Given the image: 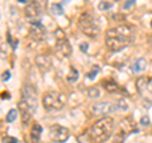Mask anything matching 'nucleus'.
I'll return each instance as SVG.
<instances>
[{"label":"nucleus","mask_w":152,"mask_h":143,"mask_svg":"<svg viewBox=\"0 0 152 143\" xmlns=\"http://www.w3.org/2000/svg\"><path fill=\"white\" fill-rule=\"evenodd\" d=\"M133 39V29L129 26H119L110 28L105 33V45L110 51L119 52L131 45Z\"/></svg>","instance_id":"1"},{"label":"nucleus","mask_w":152,"mask_h":143,"mask_svg":"<svg viewBox=\"0 0 152 143\" xmlns=\"http://www.w3.org/2000/svg\"><path fill=\"white\" fill-rule=\"evenodd\" d=\"M114 120L110 117H103L96 120L89 129V137L94 143H104L113 134Z\"/></svg>","instance_id":"2"},{"label":"nucleus","mask_w":152,"mask_h":143,"mask_svg":"<svg viewBox=\"0 0 152 143\" xmlns=\"http://www.w3.org/2000/svg\"><path fill=\"white\" fill-rule=\"evenodd\" d=\"M77 24H79V28L81 29V32L84 34H86L88 37L94 38L98 36L99 24H98V20L95 19V17L91 13H89V12L83 13L79 17Z\"/></svg>","instance_id":"3"},{"label":"nucleus","mask_w":152,"mask_h":143,"mask_svg":"<svg viewBox=\"0 0 152 143\" xmlns=\"http://www.w3.org/2000/svg\"><path fill=\"white\" fill-rule=\"evenodd\" d=\"M42 104L46 110H60L66 104V96L58 91H48L42 98Z\"/></svg>","instance_id":"4"},{"label":"nucleus","mask_w":152,"mask_h":143,"mask_svg":"<svg viewBox=\"0 0 152 143\" xmlns=\"http://www.w3.org/2000/svg\"><path fill=\"white\" fill-rule=\"evenodd\" d=\"M115 109H118L117 105H114L112 103L99 101V103H93L89 107V112H91V115L94 117H104L107 114L115 112Z\"/></svg>","instance_id":"5"},{"label":"nucleus","mask_w":152,"mask_h":143,"mask_svg":"<svg viewBox=\"0 0 152 143\" xmlns=\"http://www.w3.org/2000/svg\"><path fill=\"white\" fill-rule=\"evenodd\" d=\"M55 34H56V50L65 57L71 56V53H72V47H71L66 36L64 34V32L61 29H57Z\"/></svg>","instance_id":"6"},{"label":"nucleus","mask_w":152,"mask_h":143,"mask_svg":"<svg viewBox=\"0 0 152 143\" xmlns=\"http://www.w3.org/2000/svg\"><path fill=\"white\" fill-rule=\"evenodd\" d=\"M69 137H70V131L62 125L55 124L50 128V138H51L52 142L64 143L69 139Z\"/></svg>","instance_id":"7"},{"label":"nucleus","mask_w":152,"mask_h":143,"mask_svg":"<svg viewBox=\"0 0 152 143\" xmlns=\"http://www.w3.org/2000/svg\"><path fill=\"white\" fill-rule=\"evenodd\" d=\"M41 5H39V3L38 1H32L29 3L28 5L26 7V10H24V14H26V17L29 19L31 22H37L38 19H39L41 17Z\"/></svg>","instance_id":"8"},{"label":"nucleus","mask_w":152,"mask_h":143,"mask_svg":"<svg viewBox=\"0 0 152 143\" xmlns=\"http://www.w3.org/2000/svg\"><path fill=\"white\" fill-rule=\"evenodd\" d=\"M36 109L33 108L29 103H27L24 99H22L18 103V112H20V115H22V120L24 124H27L28 120L31 119V117L33 115V112Z\"/></svg>","instance_id":"9"},{"label":"nucleus","mask_w":152,"mask_h":143,"mask_svg":"<svg viewBox=\"0 0 152 143\" xmlns=\"http://www.w3.org/2000/svg\"><path fill=\"white\" fill-rule=\"evenodd\" d=\"M22 94H23V99H24L27 103H29L34 109H37V93H36V90L32 86H29V85H27V86L23 89Z\"/></svg>","instance_id":"10"},{"label":"nucleus","mask_w":152,"mask_h":143,"mask_svg":"<svg viewBox=\"0 0 152 143\" xmlns=\"http://www.w3.org/2000/svg\"><path fill=\"white\" fill-rule=\"evenodd\" d=\"M36 65L41 70V72H47L52 66L51 57L48 55H38L36 57Z\"/></svg>","instance_id":"11"},{"label":"nucleus","mask_w":152,"mask_h":143,"mask_svg":"<svg viewBox=\"0 0 152 143\" xmlns=\"http://www.w3.org/2000/svg\"><path fill=\"white\" fill-rule=\"evenodd\" d=\"M31 37L36 41H41L45 37V28L41 24L39 20L37 22H32V27H31Z\"/></svg>","instance_id":"12"},{"label":"nucleus","mask_w":152,"mask_h":143,"mask_svg":"<svg viewBox=\"0 0 152 143\" xmlns=\"http://www.w3.org/2000/svg\"><path fill=\"white\" fill-rule=\"evenodd\" d=\"M119 127H121V132H123L126 136L129 134V133H132V132H137V131H136V127H134V123L132 122L131 118H124V119H122Z\"/></svg>","instance_id":"13"},{"label":"nucleus","mask_w":152,"mask_h":143,"mask_svg":"<svg viewBox=\"0 0 152 143\" xmlns=\"http://www.w3.org/2000/svg\"><path fill=\"white\" fill-rule=\"evenodd\" d=\"M146 67H147V61L145 58H138L132 65V71L134 74H138V72H142Z\"/></svg>","instance_id":"14"},{"label":"nucleus","mask_w":152,"mask_h":143,"mask_svg":"<svg viewBox=\"0 0 152 143\" xmlns=\"http://www.w3.org/2000/svg\"><path fill=\"white\" fill-rule=\"evenodd\" d=\"M103 86L105 88L108 93H119V86L117 82H114L113 80H103Z\"/></svg>","instance_id":"15"},{"label":"nucleus","mask_w":152,"mask_h":143,"mask_svg":"<svg viewBox=\"0 0 152 143\" xmlns=\"http://www.w3.org/2000/svg\"><path fill=\"white\" fill-rule=\"evenodd\" d=\"M41 134H42V127L39 124H34L32 128V132H31V138H32V142L33 143H38L41 139Z\"/></svg>","instance_id":"16"},{"label":"nucleus","mask_w":152,"mask_h":143,"mask_svg":"<svg viewBox=\"0 0 152 143\" xmlns=\"http://www.w3.org/2000/svg\"><path fill=\"white\" fill-rule=\"evenodd\" d=\"M147 81H148V77H145V76H142V77H140L138 80H137L136 86H137V89H138L140 93H143L147 90Z\"/></svg>","instance_id":"17"},{"label":"nucleus","mask_w":152,"mask_h":143,"mask_svg":"<svg viewBox=\"0 0 152 143\" xmlns=\"http://www.w3.org/2000/svg\"><path fill=\"white\" fill-rule=\"evenodd\" d=\"M77 79H79V72H77V70H75L72 66L70 67V72H69V75H67V81L70 84H74V82H76L77 81Z\"/></svg>","instance_id":"18"},{"label":"nucleus","mask_w":152,"mask_h":143,"mask_svg":"<svg viewBox=\"0 0 152 143\" xmlns=\"http://www.w3.org/2000/svg\"><path fill=\"white\" fill-rule=\"evenodd\" d=\"M88 95L90 98H93V99H96L100 96V91H99V89L98 88H89L88 89Z\"/></svg>","instance_id":"19"},{"label":"nucleus","mask_w":152,"mask_h":143,"mask_svg":"<svg viewBox=\"0 0 152 143\" xmlns=\"http://www.w3.org/2000/svg\"><path fill=\"white\" fill-rule=\"evenodd\" d=\"M110 8H112V3L107 1V0H102V1L99 3V5H98V9L99 10H102V12H105V10H108V9H110Z\"/></svg>","instance_id":"20"},{"label":"nucleus","mask_w":152,"mask_h":143,"mask_svg":"<svg viewBox=\"0 0 152 143\" xmlns=\"http://www.w3.org/2000/svg\"><path fill=\"white\" fill-rule=\"evenodd\" d=\"M17 112H18V110H15V109H10V110H9L8 115H7V122H8V123H12V122L15 120V118H17Z\"/></svg>","instance_id":"21"},{"label":"nucleus","mask_w":152,"mask_h":143,"mask_svg":"<svg viewBox=\"0 0 152 143\" xmlns=\"http://www.w3.org/2000/svg\"><path fill=\"white\" fill-rule=\"evenodd\" d=\"M52 9V13L56 14V15H61V14H64V9L60 5V4H53V5L51 7Z\"/></svg>","instance_id":"22"},{"label":"nucleus","mask_w":152,"mask_h":143,"mask_svg":"<svg viewBox=\"0 0 152 143\" xmlns=\"http://www.w3.org/2000/svg\"><path fill=\"white\" fill-rule=\"evenodd\" d=\"M115 105H117V108H118V109H123V110H126V109H128V104L124 101V100H122V99H121V100H118Z\"/></svg>","instance_id":"23"},{"label":"nucleus","mask_w":152,"mask_h":143,"mask_svg":"<svg viewBox=\"0 0 152 143\" xmlns=\"http://www.w3.org/2000/svg\"><path fill=\"white\" fill-rule=\"evenodd\" d=\"M99 70H100V67H99V66H94L93 70H91V72H89V74H88V77H89V79H94V77H95V75H98Z\"/></svg>","instance_id":"24"},{"label":"nucleus","mask_w":152,"mask_h":143,"mask_svg":"<svg viewBox=\"0 0 152 143\" xmlns=\"http://www.w3.org/2000/svg\"><path fill=\"white\" fill-rule=\"evenodd\" d=\"M3 143H18V139L14 137H4Z\"/></svg>","instance_id":"25"},{"label":"nucleus","mask_w":152,"mask_h":143,"mask_svg":"<svg viewBox=\"0 0 152 143\" xmlns=\"http://www.w3.org/2000/svg\"><path fill=\"white\" fill-rule=\"evenodd\" d=\"M9 79H10V72H9V71H5V72L1 75V80L3 81H8Z\"/></svg>","instance_id":"26"},{"label":"nucleus","mask_w":152,"mask_h":143,"mask_svg":"<svg viewBox=\"0 0 152 143\" xmlns=\"http://www.w3.org/2000/svg\"><path fill=\"white\" fill-rule=\"evenodd\" d=\"M147 90L150 93H152V77H150L148 81H147Z\"/></svg>","instance_id":"27"},{"label":"nucleus","mask_w":152,"mask_h":143,"mask_svg":"<svg viewBox=\"0 0 152 143\" xmlns=\"http://www.w3.org/2000/svg\"><path fill=\"white\" fill-rule=\"evenodd\" d=\"M141 122H142V124L143 125H148L150 124V119H148V117H143L141 119Z\"/></svg>","instance_id":"28"},{"label":"nucleus","mask_w":152,"mask_h":143,"mask_svg":"<svg viewBox=\"0 0 152 143\" xmlns=\"http://www.w3.org/2000/svg\"><path fill=\"white\" fill-rule=\"evenodd\" d=\"M134 1H136V0H129L128 3H126V4H124V9H129V8L133 5V4H134Z\"/></svg>","instance_id":"29"},{"label":"nucleus","mask_w":152,"mask_h":143,"mask_svg":"<svg viewBox=\"0 0 152 143\" xmlns=\"http://www.w3.org/2000/svg\"><path fill=\"white\" fill-rule=\"evenodd\" d=\"M80 48H81L83 52H86V50H88V45H86V43H83L81 46H80Z\"/></svg>","instance_id":"30"},{"label":"nucleus","mask_w":152,"mask_h":143,"mask_svg":"<svg viewBox=\"0 0 152 143\" xmlns=\"http://www.w3.org/2000/svg\"><path fill=\"white\" fill-rule=\"evenodd\" d=\"M10 98V95H9L8 93H3L1 94V99H9Z\"/></svg>","instance_id":"31"},{"label":"nucleus","mask_w":152,"mask_h":143,"mask_svg":"<svg viewBox=\"0 0 152 143\" xmlns=\"http://www.w3.org/2000/svg\"><path fill=\"white\" fill-rule=\"evenodd\" d=\"M19 3H22V4H27L28 1H29V0H18Z\"/></svg>","instance_id":"32"},{"label":"nucleus","mask_w":152,"mask_h":143,"mask_svg":"<svg viewBox=\"0 0 152 143\" xmlns=\"http://www.w3.org/2000/svg\"><path fill=\"white\" fill-rule=\"evenodd\" d=\"M151 28H152V22H151Z\"/></svg>","instance_id":"33"}]
</instances>
